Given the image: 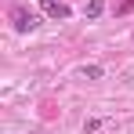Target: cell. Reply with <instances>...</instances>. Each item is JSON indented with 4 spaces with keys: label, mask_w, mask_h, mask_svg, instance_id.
I'll list each match as a JSON object with an SVG mask.
<instances>
[{
    "label": "cell",
    "mask_w": 134,
    "mask_h": 134,
    "mask_svg": "<svg viewBox=\"0 0 134 134\" xmlns=\"http://www.w3.org/2000/svg\"><path fill=\"white\" fill-rule=\"evenodd\" d=\"M98 127H102V120H87V123H83V134H94Z\"/></svg>",
    "instance_id": "5"
},
{
    "label": "cell",
    "mask_w": 134,
    "mask_h": 134,
    "mask_svg": "<svg viewBox=\"0 0 134 134\" xmlns=\"http://www.w3.org/2000/svg\"><path fill=\"white\" fill-rule=\"evenodd\" d=\"M40 7H44V15H51L54 22H65V18H69V4H58V0H40Z\"/></svg>",
    "instance_id": "2"
},
{
    "label": "cell",
    "mask_w": 134,
    "mask_h": 134,
    "mask_svg": "<svg viewBox=\"0 0 134 134\" xmlns=\"http://www.w3.org/2000/svg\"><path fill=\"white\" fill-rule=\"evenodd\" d=\"M80 76H83V80H102L105 69H102V65H83V69H80Z\"/></svg>",
    "instance_id": "3"
},
{
    "label": "cell",
    "mask_w": 134,
    "mask_h": 134,
    "mask_svg": "<svg viewBox=\"0 0 134 134\" xmlns=\"http://www.w3.org/2000/svg\"><path fill=\"white\" fill-rule=\"evenodd\" d=\"M11 22H15V29H18V33H33V29L40 25V18H36V11L15 7V11H11Z\"/></svg>",
    "instance_id": "1"
},
{
    "label": "cell",
    "mask_w": 134,
    "mask_h": 134,
    "mask_svg": "<svg viewBox=\"0 0 134 134\" xmlns=\"http://www.w3.org/2000/svg\"><path fill=\"white\" fill-rule=\"evenodd\" d=\"M102 11H105V4H102V0H87V7H83V15H87V18H98Z\"/></svg>",
    "instance_id": "4"
}]
</instances>
